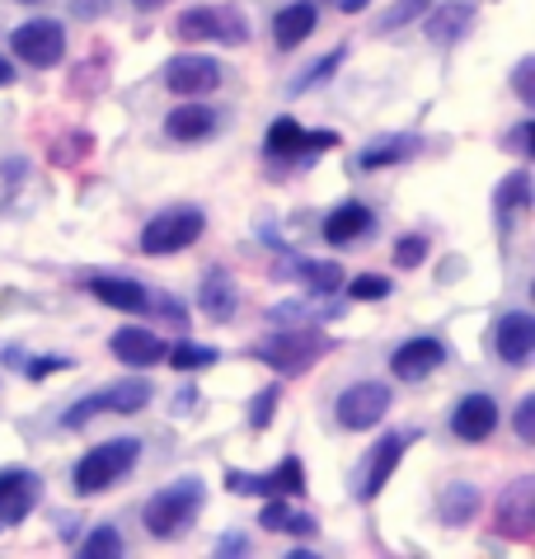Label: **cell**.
Returning <instances> with one entry per match:
<instances>
[{"instance_id":"6da1fadb","label":"cell","mask_w":535,"mask_h":559,"mask_svg":"<svg viewBox=\"0 0 535 559\" xmlns=\"http://www.w3.org/2000/svg\"><path fill=\"white\" fill-rule=\"evenodd\" d=\"M202 503H207V485H202L198 475H179L146 499V508H141V526H146L155 540H175L198 522Z\"/></svg>"},{"instance_id":"7a4b0ae2","label":"cell","mask_w":535,"mask_h":559,"mask_svg":"<svg viewBox=\"0 0 535 559\" xmlns=\"http://www.w3.org/2000/svg\"><path fill=\"white\" fill-rule=\"evenodd\" d=\"M329 348H334V338L320 334L314 324H277L273 338L254 344V357L273 371H282V377H301V371H310Z\"/></svg>"},{"instance_id":"3957f363","label":"cell","mask_w":535,"mask_h":559,"mask_svg":"<svg viewBox=\"0 0 535 559\" xmlns=\"http://www.w3.org/2000/svg\"><path fill=\"white\" fill-rule=\"evenodd\" d=\"M136 456H141V442H136V438H114V442L90 447V452L75 461V471H71L75 493H81V499H90V493L114 489L118 479H128V475L136 471Z\"/></svg>"},{"instance_id":"277c9868","label":"cell","mask_w":535,"mask_h":559,"mask_svg":"<svg viewBox=\"0 0 535 559\" xmlns=\"http://www.w3.org/2000/svg\"><path fill=\"white\" fill-rule=\"evenodd\" d=\"M175 34L179 43H230V48H245L254 28H249L245 10H235V5H198L179 14Z\"/></svg>"},{"instance_id":"5b68a950","label":"cell","mask_w":535,"mask_h":559,"mask_svg":"<svg viewBox=\"0 0 535 559\" xmlns=\"http://www.w3.org/2000/svg\"><path fill=\"white\" fill-rule=\"evenodd\" d=\"M202 230H207V216H202L198 207H169L160 216H151L146 226H141V254L160 259V254H179L188 250V245L202 240Z\"/></svg>"},{"instance_id":"8992f818","label":"cell","mask_w":535,"mask_h":559,"mask_svg":"<svg viewBox=\"0 0 535 559\" xmlns=\"http://www.w3.org/2000/svg\"><path fill=\"white\" fill-rule=\"evenodd\" d=\"M151 381H141V377H132V381H114V385H104V391H94V395H85V400H75V405L67 409V418H61V428H85L90 418H99V414H141L151 405Z\"/></svg>"},{"instance_id":"52a82bcc","label":"cell","mask_w":535,"mask_h":559,"mask_svg":"<svg viewBox=\"0 0 535 559\" xmlns=\"http://www.w3.org/2000/svg\"><path fill=\"white\" fill-rule=\"evenodd\" d=\"M334 146H338L334 132H306L296 118H273V128L263 136L268 160H296V165H314V155H324Z\"/></svg>"},{"instance_id":"ba28073f","label":"cell","mask_w":535,"mask_h":559,"mask_svg":"<svg viewBox=\"0 0 535 559\" xmlns=\"http://www.w3.org/2000/svg\"><path fill=\"white\" fill-rule=\"evenodd\" d=\"M390 405H395V395H390L385 381H357L334 400V418L348 432H367L390 414Z\"/></svg>"},{"instance_id":"9c48e42d","label":"cell","mask_w":535,"mask_h":559,"mask_svg":"<svg viewBox=\"0 0 535 559\" xmlns=\"http://www.w3.org/2000/svg\"><path fill=\"white\" fill-rule=\"evenodd\" d=\"M494 532L508 536V540H522V546L535 536V475L512 479V485L498 493V503H494Z\"/></svg>"},{"instance_id":"30bf717a","label":"cell","mask_w":535,"mask_h":559,"mask_svg":"<svg viewBox=\"0 0 535 559\" xmlns=\"http://www.w3.org/2000/svg\"><path fill=\"white\" fill-rule=\"evenodd\" d=\"M10 52L20 57L24 67L47 71V67H57V61L67 57V28H61L57 20H28V24H20L10 34Z\"/></svg>"},{"instance_id":"8fae6325","label":"cell","mask_w":535,"mask_h":559,"mask_svg":"<svg viewBox=\"0 0 535 559\" xmlns=\"http://www.w3.org/2000/svg\"><path fill=\"white\" fill-rule=\"evenodd\" d=\"M408 442H414V432H385V438L376 442L367 456H361L357 475H353V493H357V503H371L376 493L385 489V479L395 475V465H400V456H404V447H408Z\"/></svg>"},{"instance_id":"7c38bea8","label":"cell","mask_w":535,"mask_h":559,"mask_svg":"<svg viewBox=\"0 0 535 559\" xmlns=\"http://www.w3.org/2000/svg\"><path fill=\"white\" fill-rule=\"evenodd\" d=\"M165 90L169 95H183V99L212 95V90H222V61L202 57V52H183L165 67Z\"/></svg>"},{"instance_id":"4fadbf2b","label":"cell","mask_w":535,"mask_h":559,"mask_svg":"<svg viewBox=\"0 0 535 559\" xmlns=\"http://www.w3.org/2000/svg\"><path fill=\"white\" fill-rule=\"evenodd\" d=\"M38 499H43V479L34 471H20V465L0 471V526H20L38 508Z\"/></svg>"},{"instance_id":"5bb4252c","label":"cell","mask_w":535,"mask_h":559,"mask_svg":"<svg viewBox=\"0 0 535 559\" xmlns=\"http://www.w3.org/2000/svg\"><path fill=\"white\" fill-rule=\"evenodd\" d=\"M442 362H447V344L432 338V334L408 338V344H400L395 353H390V371H395L400 381H423V377H432Z\"/></svg>"},{"instance_id":"9a60e30c","label":"cell","mask_w":535,"mask_h":559,"mask_svg":"<svg viewBox=\"0 0 535 559\" xmlns=\"http://www.w3.org/2000/svg\"><path fill=\"white\" fill-rule=\"evenodd\" d=\"M418 155H423V136H414V132H385V136H376V142H367L357 151V169H361V175H376V169L418 160Z\"/></svg>"},{"instance_id":"2e32d148","label":"cell","mask_w":535,"mask_h":559,"mask_svg":"<svg viewBox=\"0 0 535 559\" xmlns=\"http://www.w3.org/2000/svg\"><path fill=\"white\" fill-rule=\"evenodd\" d=\"M494 353L502 357V362H512V367L531 362V353H535V320L526 316V310H508V316L494 324Z\"/></svg>"},{"instance_id":"e0dca14e","label":"cell","mask_w":535,"mask_h":559,"mask_svg":"<svg viewBox=\"0 0 535 559\" xmlns=\"http://www.w3.org/2000/svg\"><path fill=\"white\" fill-rule=\"evenodd\" d=\"M469 24H475V5L469 0H447V5H432L423 10V34H428L437 48H451L461 34H469Z\"/></svg>"},{"instance_id":"ac0fdd59","label":"cell","mask_w":535,"mask_h":559,"mask_svg":"<svg viewBox=\"0 0 535 559\" xmlns=\"http://www.w3.org/2000/svg\"><path fill=\"white\" fill-rule=\"evenodd\" d=\"M235 306H240V292H235V277L222 269V263H212L207 273H202L198 283V310L216 324H226L235 316Z\"/></svg>"},{"instance_id":"d6986e66","label":"cell","mask_w":535,"mask_h":559,"mask_svg":"<svg viewBox=\"0 0 535 559\" xmlns=\"http://www.w3.org/2000/svg\"><path fill=\"white\" fill-rule=\"evenodd\" d=\"M494 428H498V405L489 395H465L451 409V432L461 442H484V438H494Z\"/></svg>"},{"instance_id":"ffe728a7","label":"cell","mask_w":535,"mask_h":559,"mask_svg":"<svg viewBox=\"0 0 535 559\" xmlns=\"http://www.w3.org/2000/svg\"><path fill=\"white\" fill-rule=\"evenodd\" d=\"M108 353H114L122 367H155V362H165V344L151 330H141V324H122V330L108 338Z\"/></svg>"},{"instance_id":"44dd1931","label":"cell","mask_w":535,"mask_h":559,"mask_svg":"<svg viewBox=\"0 0 535 559\" xmlns=\"http://www.w3.org/2000/svg\"><path fill=\"white\" fill-rule=\"evenodd\" d=\"M273 277H301L306 292H314V297H334L343 287V269L334 259H282Z\"/></svg>"},{"instance_id":"7402d4cb","label":"cell","mask_w":535,"mask_h":559,"mask_svg":"<svg viewBox=\"0 0 535 559\" xmlns=\"http://www.w3.org/2000/svg\"><path fill=\"white\" fill-rule=\"evenodd\" d=\"M216 128H222V114L207 104H198V99L169 108V118H165V132L175 136V142H207Z\"/></svg>"},{"instance_id":"603a6c76","label":"cell","mask_w":535,"mask_h":559,"mask_svg":"<svg viewBox=\"0 0 535 559\" xmlns=\"http://www.w3.org/2000/svg\"><path fill=\"white\" fill-rule=\"evenodd\" d=\"M85 287H90V297H99L114 310H146V297H151L136 277H118V273H94L85 277Z\"/></svg>"},{"instance_id":"cb8c5ba5","label":"cell","mask_w":535,"mask_h":559,"mask_svg":"<svg viewBox=\"0 0 535 559\" xmlns=\"http://www.w3.org/2000/svg\"><path fill=\"white\" fill-rule=\"evenodd\" d=\"M526 212H531V175L526 169H512V175L498 183V193H494V216H498L502 230H512Z\"/></svg>"},{"instance_id":"d4e9b609","label":"cell","mask_w":535,"mask_h":559,"mask_svg":"<svg viewBox=\"0 0 535 559\" xmlns=\"http://www.w3.org/2000/svg\"><path fill=\"white\" fill-rule=\"evenodd\" d=\"M371 230H376V216H371L367 203H343V207H334L324 216V240L329 245H353L361 236H371Z\"/></svg>"},{"instance_id":"484cf974","label":"cell","mask_w":535,"mask_h":559,"mask_svg":"<svg viewBox=\"0 0 535 559\" xmlns=\"http://www.w3.org/2000/svg\"><path fill=\"white\" fill-rule=\"evenodd\" d=\"M314 24H320V5H310V0H296V5L277 10V14H273V38H277V48H301V43L314 34Z\"/></svg>"},{"instance_id":"4316f807","label":"cell","mask_w":535,"mask_h":559,"mask_svg":"<svg viewBox=\"0 0 535 559\" xmlns=\"http://www.w3.org/2000/svg\"><path fill=\"white\" fill-rule=\"evenodd\" d=\"M479 485H469V479H455V485L442 489V499H437V518H442L447 526H465V522H475V512H479Z\"/></svg>"},{"instance_id":"83f0119b","label":"cell","mask_w":535,"mask_h":559,"mask_svg":"<svg viewBox=\"0 0 535 559\" xmlns=\"http://www.w3.org/2000/svg\"><path fill=\"white\" fill-rule=\"evenodd\" d=\"M75 550H81L85 559H118V555H128V540H122L118 526H94V532L85 540H75Z\"/></svg>"},{"instance_id":"f1b7e54d","label":"cell","mask_w":535,"mask_h":559,"mask_svg":"<svg viewBox=\"0 0 535 559\" xmlns=\"http://www.w3.org/2000/svg\"><path fill=\"white\" fill-rule=\"evenodd\" d=\"M268 489L282 493V499H301L306 493V471H301V456H282V465L268 475Z\"/></svg>"},{"instance_id":"f546056e","label":"cell","mask_w":535,"mask_h":559,"mask_svg":"<svg viewBox=\"0 0 535 559\" xmlns=\"http://www.w3.org/2000/svg\"><path fill=\"white\" fill-rule=\"evenodd\" d=\"M216 357H222V353H216L212 344H175V348L165 344V362L175 371H202V367H212Z\"/></svg>"},{"instance_id":"4dcf8cb0","label":"cell","mask_w":535,"mask_h":559,"mask_svg":"<svg viewBox=\"0 0 535 559\" xmlns=\"http://www.w3.org/2000/svg\"><path fill=\"white\" fill-rule=\"evenodd\" d=\"M343 61H348V43H343V48H334V52H329L324 61H314L310 71L296 75V81H292V95H306V90H314L320 81H329V75H334V71L343 67Z\"/></svg>"},{"instance_id":"1f68e13d","label":"cell","mask_w":535,"mask_h":559,"mask_svg":"<svg viewBox=\"0 0 535 559\" xmlns=\"http://www.w3.org/2000/svg\"><path fill=\"white\" fill-rule=\"evenodd\" d=\"M432 0H395V5H390L385 14H381V34H400V28H408V24H418L423 20V10H428Z\"/></svg>"},{"instance_id":"d6a6232c","label":"cell","mask_w":535,"mask_h":559,"mask_svg":"<svg viewBox=\"0 0 535 559\" xmlns=\"http://www.w3.org/2000/svg\"><path fill=\"white\" fill-rule=\"evenodd\" d=\"M90 151H94V136L90 132H71V136H61V142L47 146V160L52 165H75V160H85Z\"/></svg>"},{"instance_id":"836d02e7","label":"cell","mask_w":535,"mask_h":559,"mask_svg":"<svg viewBox=\"0 0 535 559\" xmlns=\"http://www.w3.org/2000/svg\"><path fill=\"white\" fill-rule=\"evenodd\" d=\"M277 405H282V385H263V391L249 400V428H254V432H268V424H273Z\"/></svg>"},{"instance_id":"e575fe53","label":"cell","mask_w":535,"mask_h":559,"mask_svg":"<svg viewBox=\"0 0 535 559\" xmlns=\"http://www.w3.org/2000/svg\"><path fill=\"white\" fill-rule=\"evenodd\" d=\"M390 292H395V283L381 277V273H367V277H353V283H348V297L353 301H385Z\"/></svg>"},{"instance_id":"d590c367","label":"cell","mask_w":535,"mask_h":559,"mask_svg":"<svg viewBox=\"0 0 535 559\" xmlns=\"http://www.w3.org/2000/svg\"><path fill=\"white\" fill-rule=\"evenodd\" d=\"M428 250H432L428 236H400L395 240V254H390V259H395V269H418V263L428 259Z\"/></svg>"},{"instance_id":"8d00e7d4","label":"cell","mask_w":535,"mask_h":559,"mask_svg":"<svg viewBox=\"0 0 535 559\" xmlns=\"http://www.w3.org/2000/svg\"><path fill=\"white\" fill-rule=\"evenodd\" d=\"M226 489L230 493H259V499H273L268 475H249V471H226Z\"/></svg>"},{"instance_id":"74e56055","label":"cell","mask_w":535,"mask_h":559,"mask_svg":"<svg viewBox=\"0 0 535 559\" xmlns=\"http://www.w3.org/2000/svg\"><path fill=\"white\" fill-rule=\"evenodd\" d=\"M512 95L522 104H535V57H522L512 71Z\"/></svg>"},{"instance_id":"f35d334b","label":"cell","mask_w":535,"mask_h":559,"mask_svg":"<svg viewBox=\"0 0 535 559\" xmlns=\"http://www.w3.org/2000/svg\"><path fill=\"white\" fill-rule=\"evenodd\" d=\"M287 512H292V503L282 499V493H273V503H263V508H259V526H263V532H282Z\"/></svg>"},{"instance_id":"ab89813d","label":"cell","mask_w":535,"mask_h":559,"mask_svg":"<svg viewBox=\"0 0 535 559\" xmlns=\"http://www.w3.org/2000/svg\"><path fill=\"white\" fill-rule=\"evenodd\" d=\"M512 428H516V438H522V442H535V395H526L522 405H516Z\"/></svg>"},{"instance_id":"60d3db41","label":"cell","mask_w":535,"mask_h":559,"mask_svg":"<svg viewBox=\"0 0 535 559\" xmlns=\"http://www.w3.org/2000/svg\"><path fill=\"white\" fill-rule=\"evenodd\" d=\"M99 75H104V61H94V67H75L71 71V95H94V90H99L94 85Z\"/></svg>"},{"instance_id":"b9f144b4","label":"cell","mask_w":535,"mask_h":559,"mask_svg":"<svg viewBox=\"0 0 535 559\" xmlns=\"http://www.w3.org/2000/svg\"><path fill=\"white\" fill-rule=\"evenodd\" d=\"M531 128H535V122H516V128L502 136V146H508L516 160H531Z\"/></svg>"},{"instance_id":"7bdbcfd3","label":"cell","mask_w":535,"mask_h":559,"mask_svg":"<svg viewBox=\"0 0 535 559\" xmlns=\"http://www.w3.org/2000/svg\"><path fill=\"white\" fill-rule=\"evenodd\" d=\"M67 367H71L67 357H34V362H24L20 371H24L28 381H43V377H52V371H67Z\"/></svg>"},{"instance_id":"ee69618b","label":"cell","mask_w":535,"mask_h":559,"mask_svg":"<svg viewBox=\"0 0 535 559\" xmlns=\"http://www.w3.org/2000/svg\"><path fill=\"white\" fill-rule=\"evenodd\" d=\"M282 532H287V536H314V532H320V522L306 518V512H287V522H282Z\"/></svg>"},{"instance_id":"f6af8a7d","label":"cell","mask_w":535,"mask_h":559,"mask_svg":"<svg viewBox=\"0 0 535 559\" xmlns=\"http://www.w3.org/2000/svg\"><path fill=\"white\" fill-rule=\"evenodd\" d=\"M67 5H71L75 20H99V14H108L114 0H67Z\"/></svg>"},{"instance_id":"bcb514c9","label":"cell","mask_w":535,"mask_h":559,"mask_svg":"<svg viewBox=\"0 0 535 559\" xmlns=\"http://www.w3.org/2000/svg\"><path fill=\"white\" fill-rule=\"evenodd\" d=\"M146 306H155V310H165V316L169 320H175V324H188V310L175 301V297H146Z\"/></svg>"},{"instance_id":"7dc6e473","label":"cell","mask_w":535,"mask_h":559,"mask_svg":"<svg viewBox=\"0 0 535 559\" xmlns=\"http://www.w3.org/2000/svg\"><path fill=\"white\" fill-rule=\"evenodd\" d=\"M216 555H249V540L240 532H226L222 540H216Z\"/></svg>"},{"instance_id":"c3c4849f","label":"cell","mask_w":535,"mask_h":559,"mask_svg":"<svg viewBox=\"0 0 535 559\" xmlns=\"http://www.w3.org/2000/svg\"><path fill=\"white\" fill-rule=\"evenodd\" d=\"M0 362H5V367H24V362H28V357H24L20 348H5V353H0Z\"/></svg>"},{"instance_id":"681fc988","label":"cell","mask_w":535,"mask_h":559,"mask_svg":"<svg viewBox=\"0 0 535 559\" xmlns=\"http://www.w3.org/2000/svg\"><path fill=\"white\" fill-rule=\"evenodd\" d=\"M367 5H371V0H338L343 14H357V10H367Z\"/></svg>"},{"instance_id":"f907efd6","label":"cell","mask_w":535,"mask_h":559,"mask_svg":"<svg viewBox=\"0 0 535 559\" xmlns=\"http://www.w3.org/2000/svg\"><path fill=\"white\" fill-rule=\"evenodd\" d=\"M0 85H14V67H10L5 57H0Z\"/></svg>"},{"instance_id":"816d5d0a","label":"cell","mask_w":535,"mask_h":559,"mask_svg":"<svg viewBox=\"0 0 535 559\" xmlns=\"http://www.w3.org/2000/svg\"><path fill=\"white\" fill-rule=\"evenodd\" d=\"M136 10H160V5H169V0H132Z\"/></svg>"},{"instance_id":"f5cc1de1","label":"cell","mask_w":535,"mask_h":559,"mask_svg":"<svg viewBox=\"0 0 535 559\" xmlns=\"http://www.w3.org/2000/svg\"><path fill=\"white\" fill-rule=\"evenodd\" d=\"M310 5H320V0H310Z\"/></svg>"},{"instance_id":"db71d44e","label":"cell","mask_w":535,"mask_h":559,"mask_svg":"<svg viewBox=\"0 0 535 559\" xmlns=\"http://www.w3.org/2000/svg\"><path fill=\"white\" fill-rule=\"evenodd\" d=\"M28 5H34V0H28Z\"/></svg>"}]
</instances>
